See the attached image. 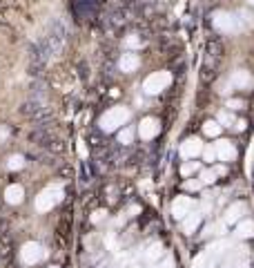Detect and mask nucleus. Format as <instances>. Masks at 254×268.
<instances>
[{
    "instance_id": "1",
    "label": "nucleus",
    "mask_w": 254,
    "mask_h": 268,
    "mask_svg": "<svg viewBox=\"0 0 254 268\" xmlns=\"http://www.w3.org/2000/svg\"><path fill=\"white\" fill-rule=\"evenodd\" d=\"M252 3H254V0H252Z\"/></svg>"
}]
</instances>
